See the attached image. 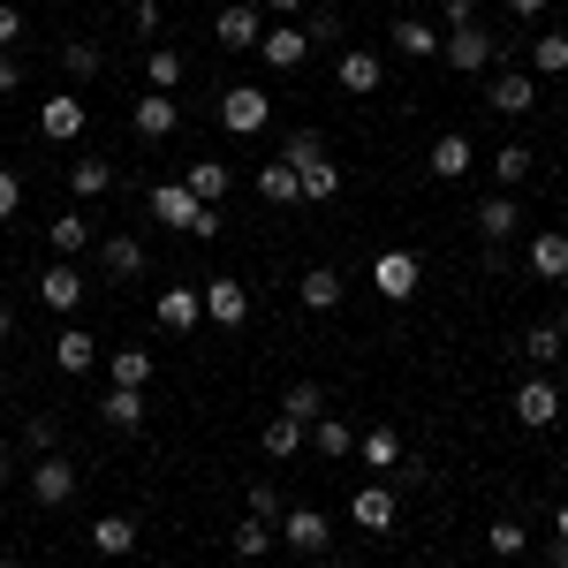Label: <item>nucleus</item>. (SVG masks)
<instances>
[{
  "mask_svg": "<svg viewBox=\"0 0 568 568\" xmlns=\"http://www.w3.org/2000/svg\"><path fill=\"white\" fill-rule=\"evenodd\" d=\"M152 213L182 227V235H220V213L205 197H190V182H152Z\"/></svg>",
  "mask_w": 568,
  "mask_h": 568,
  "instance_id": "1",
  "label": "nucleus"
},
{
  "mask_svg": "<svg viewBox=\"0 0 568 568\" xmlns=\"http://www.w3.org/2000/svg\"><path fill=\"white\" fill-rule=\"evenodd\" d=\"M265 122H273V99H265L258 84H235L227 99H220V130H235V136H258Z\"/></svg>",
  "mask_w": 568,
  "mask_h": 568,
  "instance_id": "2",
  "label": "nucleus"
},
{
  "mask_svg": "<svg viewBox=\"0 0 568 568\" xmlns=\"http://www.w3.org/2000/svg\"><path fill=\"white\" fill-rule=\"evenodd\" d=\"M439 53H447V69H463V77H485V61H500V45H493V31H447L439 39Z\"/></svg>",
  "mask_w": 568,
  "mask_h": 568,
  "instance_id": "3",
  "label": "nucleus"
},
{
  "mask_svg": "<svg viewBox=\"0 0 568 568\" xmlns=\"http://www.w3.org/2000/svg\"><path fill=\"white\" fill-rule=\"evenodd\" d=\"M273 538H281V546H296V554H311V561H326V538H334V524H326L318 508H288Z\"/></svg>",
  "mask_w": 568,
  "mask_h": 568,
  "instance_id": "4",
  "label": "nucleus"
},
{
  "mask_svg": "<svg viewBox=\"0 0 568 568\" xmlns=\"http://www.w3.org/2000/svg\"><path fill=\"white\" fill-rule=\"evenodd\" d=\"M39 136L45 144H77V136H84V99H77V91H53L39 106Z\"/></svg>",
  "mask_w": 568,
  "mask_h": 568,
  "instance_id": "5",
  "label": "nucleus"
},
{
  "mask_svg": "<svg viewBox=\"0 0 568 568\" xmlns=\"http://www.w3.org/2000/svg\"><path fill=\"white\" fill-rule=\"evenodd\" d=\"M334 77H342V91H356V99H372V91L387 84V61H379L372 45H349V53L334 61Z\"/></svg>",
  "mask_w": 568,
  "mask_h": 568,
  "instance_id": "6",
  "label": "nucleus"
},
{
  "mask_svg": "<svg viewBox=\"0 0 568 568\" xmlns=\"http://www.w3.org/2000/svg\"><path fill=\"white\" fill-rule=\"evenodd\" d=\"M485 106H493V114H508V122H524L530 106H538V77H524V69L493 77V91H485Z\"/></svg>",
  "mask_w": 568,
  "mask_h": 568,
  "instance_id": "7",
  "label": "nucleus"
},
{
  "mask_svg": "<svg viewBox=\"0 0 568 568\" xmlns=\"http://www.w3.org/2000/svg\"><path fill=\"white\" fill-rule=\"evenodd\" d=\"M84 288H91V281H84L69 258H53V265L39 273V304H45V311H77V304H84Z\"/></svg>",
  "mask_w": 568,
  "mask_h": 568,
  "instance_id": "8",
  "label": "nucleus"
},
{
  "mask_svg": "<svg viewBox=\"0 0 568 568\" xmlns=\"http://www.w3.org/2000/svg\"><path fill=\"white\" fill-rule=\"evenodd\" d=\"M197 304H205V318H213V326H243V318H251V296H243V281H227V273L197 288Z\"/></svg>",
  "mask_w": 568,
  "mask_h": 568,
  "instance_id": "9",
  "label": "nucleus"
},
{
  "mask_svg": "<svg viewBox=\"0 0 568 568\" xmlns=\"http://www.w3.org/2000/svg\"><path fill=\"white\" fill-rule=\"evenodd\" d=\"M554 417H561V387H554V379H524V387H516V425L546 433Z\"/></svg>",
  "mask_w": 568,
  "mask_h": 568,
  "instance_id": "10",
  "label": "nucleus"
},
{
  "mask_svg": "<svg viewBox=\"0 0 568 568\" xmlns=\"http://www.w3.org/2000/svg\"><path fill=\"white\" fill-rule=\"evenodd\" d=\"M31 500H39V508H69V500H77V470H69L61 455H39V470H31Z\"/></svg>",
  "mask_w": 568,
  "mask_h": 568,
  "instance_id": "11",
  "label": "nucleus"
},
{
  "mask_svg": "<svg viewBox=\"0 0 568 568\" xmlns=\"http://www.w3.org/2000/svg\"><path fill=\"white\" fill-rule=\"evenodd\" d=\"M425 168H433L439 182H463L470 168H478V144H470L463 130H447V136H433V160H425Z\"/></svg>",
  "mask_w": 568,
  "mask_h": 568,
  "instance_id": "12",
  "label": "nucleus"
},
{
  "mask_svg": "<svg viewBox=\"0 0 568 568\" xmlns=\"http://www.w3.org/2000/svg\"><path fill=\"white\" fill-rule=\"evenodd\" d=\"M213 31H220V45H235V53H243V45L265 39V8L235 0V8H220V16H213Z\"/></svg>",
  "mask_w": 568,
  "mask_h": 568,
  "instance_id": "13",
  "label": "nucleus"
},
{
  "mask_svg": "<svg viewBox=\"0 0 568 568\" xmlns=\"http://www.w3.org/2000/svg\"><path fill=\"white\" fill-rule=\"evenodd\" d=\"M417 273H425V265L409 258V251H387V258L372 265V288H379L387 304H402V296H417Z\"/></svg>",
  "mask_w": 568,
  "mask_h": 568,
  "instance_id": "14",
  "label": "nucleus"
},
{
  "mask_svg": "<svg viewBox=\"0 0 568 568\" xmlns=\"http://www.w3.org/2000/svg\"><path fill=\"white\" fill-rule=\"evenodd\" d=\"M175 122H182L175 91H144V99H136V136H144V144H160V136H175Z\"/></svg>",
  "mask_w": 568,
  "mask_h": 568,
  "instance_id": "15",
  "label": "nucleus"
},
{
  "mask_svg": "<svg viewBox=\"0 0 568 568\" xmlns=\"http://www.w3.org/2000/svg\"><path fill=\"white\" fill-rule=\"evenodd\" d=\"M258 53H265V69H304V53H311L304 23H273V31L258 39Z\"/></svg>",
  "mask_w": 568,
  "mask_h": 568,
  "instance_id": "16",
  "label": "nucleus"
},
{
  "mask_svg": "<svg viewBox=\"0 0 568 568\" xmlns=\"http://www.w3.org/2000/svg\"><path fill=\"white\" fill-rule=\"evenodd\" d=\"M349 524L356 530H394V493L387 485H356L349 493Z\"/></svg>",
  "mask_w": 568,
  "mask_h": 568,
  "instance_id": "17",
  "label": "nucleus"
},
{
  "mask_svg": "<svg viewBox=\"0 0 568 568\" xmlns=\"http://www.w3.org/2000/svg\"><path fill=\"white\" fill-rule=\"evenodd\" d=\"M296 190H304L311 205H334V197H342V168L318 152V160H304V168H296Z\"/></svg>",
  "mask_w": 568,
  "mask_h": 568,
  "instance_id": "18",
  "label": "nucleus"
},
{
  "mask_svg": "<svg viewBox=\"0 0 568 568\" xmlns=\"http://www.w3.org/2000/svg\"><path fill=\"white\" fill-rule=\"evenodd\" d=\"M530 273H538V281H568V235L561 227L530 235Z\"/></svg>",
  "mask_w": 568,
  "mask_h": 568,
  "instance_id": "19",
  "label": "nucleus"
},
{
  "mask_svg": "<svg viewBox=\"0 0 568 568\" xmlns=\"http://www.w3.org/2000/svg\"><path fill=\"white\" fill-rule=\"evenodd\" d=\"M152 318H160L168 334H190V326L205 318V304H197V288H168V296L152 304Z\"/></svg>",
  "mask_w": 568,
  "mask_h": 568,
  "instance_id": "20",
  "label": "nucleus"
},
{
  "mask_svg": "<svg viewBox=\"0 0 568 568\" xmlns=\"http://www.w3.org/2000/svg\"><path fill=\"white\" fill-rule=\"evenodd\" d=\"M130 546H136V524H130V516H99V524H91V554H99V561H122Z\"/></svg>",
  "mask_w": 568,
  "mask_h": 568,
  "instance_id": "21",
  "label": "nucleus"
},
{
  "mask_svg": "<svg viewBox=\"0 0 568 568\" xmlns=\"http://www.w3.org/2000/svg\"><path fill=\"white\" fill-rule=\"evenodd\" d=\"M99 265H106L114 281H136V273H144V243H136V235H106V243H99Z\"/></svg>",
  "mask_w": 568,
  "mask_h": 568,
  "instance_id": "22",
  "label": "nucleus"
},
{
  "mask_svg": "<svg viewBox=\"0 0 568 568\" xmlns=\"http://www.w3.org/2000/svg\"><path fill=\"white\" fill-rule=\"evenodd\" d=\"M45 243H53V258H77V251H91V220L84 213H53Z\"/></svg>",
  "mask_w": 568,
  "mask_h": 568,
  "instance_id": "23",
  "label": "nucleus"
},
{
  "mask_svg": "<svg viewBox=\"0 0 568 568\" xmlns=\"http://www.w3.org/2000/svg\"><path fill=\"white\" fill-rule=\"evenodd\" d=\"M99 417H106L114 433H136V425H144V387H114L99 402Z\"/></svg>",
  "mask_w": 568,
  "mask_h": 568,
  "instance_id": "24",
  "label": "nucleus"
},
{
  "mask_svg": "<svg viewBox=\"0 0 568 568\" xmlns=\"http://www.w3.org/2000/svg\"><path fill=\"white\" fill-rule=\"evenodd\" d=\"M53 364H61V372H91V364H99V342H91L84 326H61V342H53Z\"/></svg>",
  "mask_w": 568,
  "mask_h": 568,
  "instance_id": "25",
  "label": "nucleus"
},
{
  "mask_svg": "<svg viewBox=\"0 0 568 568\" xmlns=\"http://www.w3.org/2000/svg\"><path fill=\"white\" fill-rule=\"evenodd\" d=\"M478 227H485V243H508V235L524 227V213H516V197H485V205H478Z\"/></svg>",
  "mask_w": 568,
  "mask_h": 568,
  "instance_id": "26",
  "label": "nucleus"
},
{
  "mask_svg": "<svg viewBox=\"0 0 568 568\" xmlns=\"http://www.w3.org/2000/svg\"><path fill=\"white\" fill-rule=\"evenodd\" d=\"M530 77H568V31L530 39Z\"/></svg>",
  "mask_w": 568,
  "mask_h": 568,
  "instance_id": "27",
  "label": "nucleus"
},
{
  "mask_svg": "<svg viewBox=\"0 0 568 568\" xmlns=\"http://www.w3.org/2000/svg\"><path fill=\"white\" fill-rule=\"evenodd\" d=\"M258 197H265V205H296V197H304V190H296V168H288V160L258 168Z\"/></svg>",
  "mask_w": 568,
  "mask_h": 568,
  "instance_id": "28",
  "label": "nucleus"
},
{
  "mask_svg": "<svg viewBox=\"0 0 568 568\" xmlns=\"http://www.w3.org/2000/svg\"><path fill=\"white\" fill-rule=\"evenodd\" d=\"M342 304V273L334 265H311L304 273V311H334Z\"/></svg>",
  "mask_w": 568,
  "mask_h": 568,
  "instance_id": "29",
  "label": "nucleus"
},
{
  "mask_svg": "<svg viewBox=\"0 0 568 568\" xmlns=\"http://www.w3.org/2000/svg\"><path fill=\"white\" fill-rule=\"evenodd\" d=\"M106 372H114V387H152V349H114Z\"/></svg>",
  "mask_w": 568,
  "mask_h": 568,
  "instance_id": "30",
  "label": "nucleus"
},
{
  "mask_svg": "<svg viewBox=\"0 0 568 568\" xmlns=\"http://www.w3.org/2000/svg\"><path fill=\"white\" fill-rule=\"evenodd\" d=\"M281 417H296V425H318V417H326V394L311 387V379H296V387L281 394Z\"/></svg>",
  "mask_w": 568,
  "mask_h": 568,
  "instance_id": "31",
  "label": "nucleus"
},
{
  "mask_svg": "<svg viewBox=\"0 0 568 568\" xmlns=\"http://www.w3.org/2000/svg\"><path fill=\"white\" fill-rule=\"evenodd\" d=\"M364 463H372V470H402V433H394V425H372V433H364Z\"/></svg>",
  "mask_w": 568,
  "mask_h": 568,
  "instance_id": "32",
  "label": "nucleus"
},
{
  "mask_svg": "<svg viewBox=\"0 0 568 568\" xmlns=\"http://www.w3.org/2000/svg\"><path fill=\"white\" fill-rule=\"evenodd\" d=\"M69 190H77V197H106V190H114V168H106V160H77V168H69Z\"/></svg>",
  "mask_w": 568,
  "mask_h": 568,
  "instance_id": "33",
  "label": "nucleus"
},
{
  "mask_svg": "<svg viewBox=\"0 0 568 568\" xmlns=\"http://www.w3.org/2000/svg\"><path fill=\"white\" fill-rule=\"evenodd\" d=\"M311 447H318L326 463H342V455H349V447H356V433H349V425H342V417H318V425H311Z\"/></svg>",
  "mask_w": 568,
  "mask_h": 568,
  "instance_id": "34",
  "label": "nucleus"
},
{
  "mask_svg": "<svg viewBox=\"0 0 568 568\" xmlns=\"http://www.w3.org/2000/svg\"><path fill=\"white\" fill-rule=\"evenodd\" d=\"M394 45H402L409 61H425V53H439V31H433V23H417V16H402V23H394Z\"/></svg>",
  "mask_w": 568,
  "mask_h": 568,
  "instance_id": "35",
  "label": "nucleus"
},
{
  "mask_svg": "<svg viewBox=\"0 0 568 568\" xmlns=\"http://www.w3.org/2000/svg\"><path fill=\"white\" fill-rule=\"evenodd\" d=\"M493 175L508 182V190H516V182H530V175H538V160H530V144H500V152H493Z\"/></svg>",
  "mask_w": 568,
  "mask_h": 568,
  "instance_id": "36",
  "label": "nucleus"
},
{
  "mask_svg": "<svg viewBox=\"0 0 568 568\" xmlns=\"http://www.w3.org/2000/svg\"><path fill=\"white\" fill-rule=\"evenodd\" d=\"M182 182H190V197H205V205H220V197H227V168H220V160H197Z\"/></svg>",
  "mask_w": 568,
  "mask_h": 568,
  "instance_id": "37",
  "label": "nucleus"
},
{
  "mask_svg": "<svg viewBox=\"0 0 568 568\" xmlns=\"http://www.w3.org/2000/svg\"><path fill=\"white\" fill-rule=\"evenodd\" d=\"M561 349H568L561 326H530V334H524V356H530V364H546V372L561 364Z\"/></svg>",
  "mask_w": 568,
  "mask_h": 568,
  "instance_id": "38",
  "label": "nucleus"
},
{
  "mask_svg": "<svg viewBox=\"0 0 568 568\" xmlns=\"http://www.w3.org/2000/svg\"><path fill=\"white\" fill-rule=\"evenodd\" d=\"M265 554H273V524L243 516V530H235V561H265Z\"/></svg>",
  "mask_w": 568,
  "mask_h": 568,
  "instance_id": "39",
  "label": "nucleus"
},
{
  "mask_svg": "<svg viewBox=\"0 0 568 568\" xmlns=\"http://www.w3.org/2000/svg\"><path fill=\"white\" fill-rule=\"evenodd\" d=\"M296 447H304V425H296V417H273V425H265V455H273V463H288Z\"/></svg>",
  "mask_w": 568,
  "mask_h": 568,
  "instance_id": "40",
  "label": "nucleus"
},
{
  "mask_svg": "<svg viewBox=\"0 0 568 568\" xmlns=\"http://www.w3.org/2000/svg\"><path fill=\"white\" fill-rule=\"evenodd\" d=\"M144 77H152V91H175V84H182V53H175V45H152Z\"/></svg>",
  "mask_w": 568,
  "mask_h": 568,
  "instance_id": "41",
  "label": "nucleus"
},
{
  "mask_svg": "<svg viewBox=\"0 0 568 568\" xmlns=\"http://www.w3.org/2000/svg\"><path fill=\"white\" fill-rule=\"evenodd\" d=\"M485 546H493L500 561H516V554H524V546H530V530H524V524H508V516H500V524L485 530Z\"/></svg>",
  "mask_w": 568,
  "mask_h": 568,
  "instance_id": "42",
  "label": "nucleus"
},
{
  "mask_svg": "<svg viewBox=\"0 0 568 568\" xmlns=\"http://www.w3.org/2000/svg\"><path fill=\"white\" fill-rule=\"evenodd\" d=\"M61 69H69V77H77V84H84V77H99V45H91V39L61 45Z\"/></svg>",
  "mask_w": 568,
  "mask_h": 568,
  "instance_id": "43",
  "label": "nucleus"
},
{
  "mask_svg": "<svg viewBox=\"0 0 568 568\" xmlns=\"http://www.w3.org/2000/svg\"><path fill=\"white\" fill-rule=\"evenodd\" d=\"M251 516H258V524H281V493H273V485H251Z\"/></svg>",
  "mask_w": 568,
  "mask_h": 568,
  "instance_id": "44",
  "label": "nucleus"
},
{
  "mask_svg": "<svg viewBox=\"0 0 568 568\" xmlns=\"http://www.w3.org/2000/svg\"><path fill=\"white\" fill-rule=\"evenodd\" d=\"M318 152H326V144H318L311 130H296V136H288V152H281V160H288V168H304V160H318Z\"/></svg>",
  "mask_w": 568,
  "mask_h": 568,
  "instance_id": "45",
  "label": "nucleus"
},
{
  "mask_svg": "<svg viewBox=\"0 0 568 568\" xmlns=\"http://www.w3.org/2000/svg\"><path fill=\"white\" fill-rule=\"evenodd\" d=\"M16 213H23V182L0 168V220H16Z\"/></svg>",
  "mask_w": 568,
  "mask_h": 568,
  "instance_id": "46",
  "label": "nucleus"
},
{
  "mask_svg": "<svg viewBox=\"0 0 568 568\" xmlns=\"http://www.w3.org/2000/svg\"><path fill=\"white\" fill-rule=\"evenodd\" d=\"M478 23V0H447V31H470Z\"/></svg>",
  "mask_w": 568,
  "mask_h": 568,
  "instance_id": "47",
  "label": "nucleus"
},
{
  "mask_svg": "<svg viewBox=\"0 0 568 568\" xmlns=\"http://www.w3.org/2000/svg\"><path fill=\"white\" fill-rule=\"evenodd\" d=\"M23 439H31L39 455H53V417H31V425H23Z\"/></svg>",
  "mask_w": 568,
  "mask_h": 568,
  "instance_id": "48",
  "label": "nucleus"
},
{
  "mask_svg": "<svg viewBox=\"0 0 568 568\" xmlns=\"http://www.w3.org/2000/svg\"><path fill=\"white\" fill-rule=\"evenodd\" d=\"M8 39H23V8H8V0H0V45Z\"/></svg>",
  "mask_w": 568,
  "mask_h": 568,
  "instance_id": "49",
  "label": "nucleus"
},
{
  "mask_svg": "<svg viewBox=\"0 0 568 568\" xmlns=\"http://www.w3.org/2000/svg\"><path fill=\"white\" fill-rule=\"evenodd\" d=\"M136 31H160V0H136Z\"/></svg>",
  "mask_w": 568,
  "mask_h": 568,
  "instance_id": "50",
  "label": "nucleus"
},
{
  "mask_svg": "<svg viewBox=\"0 0 568 568\" xmlns=\"http://www.w3.org/2000/svg\"><path fill=\"white\" fill-rule=\"evenodd\" d=\"M23 84V69H16V61H8V53H0V99H8V91Z\"/></svg>",
  "mask_w": 568,
  "mask_h": 568,
  "instance_id": "51",
  "label": "nucleus"
},
{
  "mask_svg": "<svg viewBox=\"0 0 568 568\" xmlns=\"http://www.w3.org/2000/svg\"><path fill=\"white\" fill-rule=\"evenodd\" d=\"M508 16H524V23H530V16H546V0H508Z\"/></svg>",
  "mask_w": 568,
  "mask_h": 568,
  "instance_id": "52",
  "label": "nucleus"
},
{
  "mask_svg": "<svg viewBox=\"0 0 568 568\" xmlns=\"http://www.w3.org/2000/svg\"><path fill=\"white\" fill-rule=\"evenodd\" d=\"M546 568H568V538H554V546H546Z\"/></svg>",
  "mask_w": 568,
  "mask_h": 568,
  "instance_id": "53",
  "label": "nucleus"
},
{
  "mask_svg": "<svg viewBox=\"0 0 568 568\" xmlns=\"http://www.w3.org/2000/svg\"><path fill=\"white\" fill-rule=\"evenodd\" d=\"M265 8H273V16H281V23H288V16H296V8H304V0H265Z\"/></svg>",
  "mask_w": 568,
  "mask_h": 568,
  "instance_id": "54",
  "label": "nucleus"
},
{
  "mask_svg": "<svg viewBox=\"0 0 568 568\" xmlns=\"http://www.w3.org/2000/svg\"><path fill=\"white\" fill-rule=\"evenodd\" d=\"M8 334H16V311H8V304H0V342H8Z\"/></svg>",
  "mask_w": 568,
  "mask_h": 568,
  "instance_id": "55",
  "label": "nucleus"
},
{
  "mask_svg": "<svg viewBox=\"0 0 568 568\" xmlns=\"http://www.w3.org/2000/svg\"><path fill=\"white\" fill-rule=\"evenodd\" d=\"M554 538H568V508H554Z\"/></svg>",
  "mask_w": 568,
  "mask_h": 568,
  "instance_id": "56",
  "label": "nucleus"
},
{
  "mask_svg": "<svg viewBox=\"0 0 568 568\" xmlns=\"http://www.w3.org/2000/svg\"><path fill=\"white\" fill-rule=\"evenodd\" d=\"M0 485H8V455H0Z\"/></svg>",
  "mask_w": 568,
  "mask_h": 568,
  "instance_id": "57",
  "label": "nucleus"
},
{
  "mask_svg": "<svg viewBox=\"0 0 568 568\" xmlns=\"http://www.w3.org/2000/svg\"><path fill=\"white\" fill-rule=\"evenodd\" d=\"M561 342H568V311H561Z\"/></svg>",
  "mask_w": 568,
  "mask_h": 568,
  "instance_id": "58",
  "label": "nucleus"
},
{
  "mask_svg": "<svg viewBox=\"0 0 568 568\" xmlns=\"http://www.w3.org/2000/svg\"><path fill=\"white\" fill-rule=\"evenodd\" d=\"M0 568H23V561H0Z\"/></svg>",
  "mask_w": 568,
  "mask_h": 568,
  "instance_id": "59",
  "label": "nucleus"
},
{
  "mask_svg": "<svg viewBox=\"0 0 568 568\" xmlns=\"http://www.w3.org/2000/svg\"><path fill=\"white\" fill-rule=\"evenodd\" d=\"M318 568H342V561H318Z\"/></svg>",
  "mask_w": 568,
  "mask_h": 568,
  "instance_id": "60",
  "label": "nucleus"
},
{
  "mask_svg": "<svg viewBox=\"0 0 568 568\" xmlns=\"http://www.w3.org/2000/svg\"><path fill=\"white\" fill-rule=\"evenodd\" d=\"M433 568H455V561H433Z\"/></svg>",
  "mask_w": 568,
  "mask_h": 568,
  "instance_id": "61",
  "label": "nucleus"
},
{
  "mask_svg": "<svg viewBox=\"0 0 568 568\" xmlns=\"http://www.w3.org/2000/svg\"><path fill=\"white\" fill-rule=\"evenodd\" d=\"M439 8H447V0H439Z\"/></svg>",
  "mask_w": 568,
  "mask_h": 568,
  "instance_id": "62",
  "label": "nucleus"
},
{
  "mask_svg": "<svg viewBox=\"0 0 568 568\" xmlns=\"http://www.w3.org/2000/svg\"><path fill=\"white\" fill-rule=\"evenodd\" d=\"M561 8H568V0H561Z\"/></svg>",
  "mask_w": 568,
  "mask_h": 568,
  "instance_id": "63",
  "label": "nucleus"
}]
</instances>
